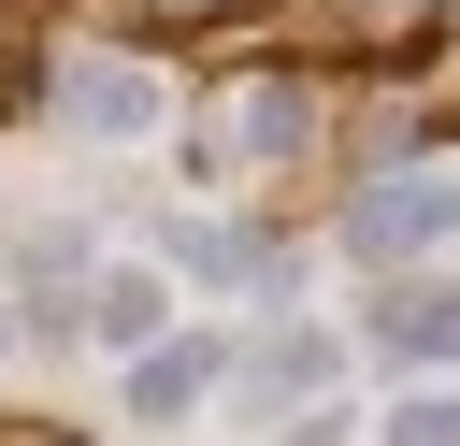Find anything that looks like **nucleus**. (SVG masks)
<instances>
[{"instance_id": "f257e3e1", "label": "nucleus", "mask_w": 460, "mask_h": 446, "mask_svg": "<svg viewBox=\"0 0 460 446\" xmlns=\"http://www.w3.org/2000/svg\"><path fill=\"white\" fill-rule=\"evenodd\" d=\"M460 216V187H374L359 201V245H417V230H446Z\"/></svg>"}, {"instance_id": "f03ea898", "label": "nucleus", "mask_w": 460, "mask_h": 446, "mask_svg": "<svg viewBox=\"0 0 460 446\" xmlns=\"http://www.w3.org/2000/svg\"><path fill=\"white\" fill-rule=\"evenodd\" d=\"M72 115H86V129H144V115H158V86H144V72H101V58H86V72H72Z\"/></svg>"}]
</instances>
